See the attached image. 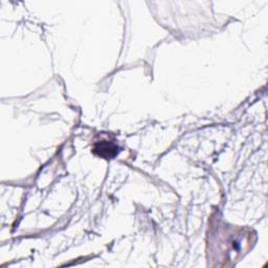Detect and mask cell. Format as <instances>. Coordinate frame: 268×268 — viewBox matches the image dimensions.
Wrapping results in <instances>:
<instances>
[{
  "label": "cell",
  "mask_w": 268,
  "mask_h": 268,
  "mask_svg": "<svg viewBox=\"0 0 268 268\" xmlns=\"http://www.w3.org/2000/svg\"><path fill=\"white\" fill-rule=\"evenodd\" d=\"M93 152L102 157L110 158L118 153V148H117V146L111 143L102 142V143H96L94 145Z\"/></svg>",
  "instance_id": "6da1fadb"
}]
</instances>
